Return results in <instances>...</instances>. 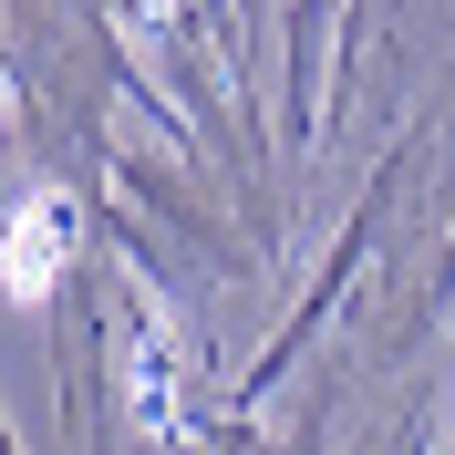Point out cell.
<instances>
[{
  "label": "cell",
  "instance_id": "6da1fadb",
  "mask_svg": "<svg viewBox=\"0 0 455 455\" xmlns=\"http://www.w3.org/2000/svg\"><path fill=\"white\" fill-rule=\"evenodd\" d=\"M52 259H62V197H42V207H21V249H11V290L52 280Z\"/></svg>",
  "mask_w": 455,
  "mask_h": 455
}]
</instances>
